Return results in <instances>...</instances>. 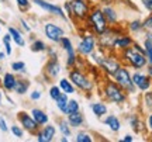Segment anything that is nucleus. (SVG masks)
<instances>
[{
	"instance_id": "nucleus-1",
	"label": "nucleus",
	"mask_w": 152,
	"mask_h": 142,
	"mask_svg": "<svg viewBox=\"0 0 152 142\" xmlns=\"http://www.w3.org/2000/svg\"><path fill=\"white\" fill-rule=\"evenodd\" d=\"M121 56H123V59L128 65H131L132 68H135V69H141V68H144L148 63L145 49H142L140 45H137V44H132L131 47L125 48L123 51Z\"/></svg>"
},
{
	"instance_id": "nucleus-2",
	"label": "nucleus",
	"mask_w": 152,
	"mask_h": 142,
	"mask_svg": "<svg viewBox=\"0 0 152 142\" xmlns=\"http://www.w3.org/2000/svg\"><path fill=\"white\" fill-rule=\"evenodd\" d=\"M86 20L89 21V27L93 31V34H97V35L104 33L107 30V25H109V23L106 20L102 9H93V10H90Z\"/></svg>"
},
{
	"instance_id": "nucleus-3",
	"label": "nucleus",
	"mask_w": 152,
	"mask_h": 142,
	"mask_svg": "<svg viewBox=\"0 0 152 142\" xmlns=\"http://www.w3.org/2000/svg\"><path fill=\"white\" fill-rule=\"evenodd\" d=\"M65 9L68 11V14L72 17H75L77 20H86L89 13H90V6L86 0H71L65 3Z\"/></svg>"
},
{
	"instance_id": "nucleus-4",
	"label": "nucleus",
	"mask_w": 152,
	"mask_h": 142,
	"mask_svg": "<svg viewBox=\"0 0 152 142\" xmlns=\"http://www.w3.org/2000/svg\"><path fill=\"white\" fill-rule=\"evenodd\" d=\"M103 93H104V97L107 98L109 101H111V103L121 104L127 100V93L124 92V89H121L117 83L111 82V80L106 82Z\"/></svg>"
},
{
	"instance_id": "nucleus-5",
	"label": "nucleus",
	"mask_w": 152,
	"mask_h": 142,
	"mask_svg": "<svg viewBox=\"0 0 152 142\" xmlns=\"http://www.w3.org/2000/svg\"><path fill=\"white\" fill-rule=\"evenodd\" d=\"M113 76H114V82L117 83L121 89H124L125 93H134V92H135V86H134V83H132L131 75L127 68L120 66L118 69L114 72Z\"/></svg>"
},
{
	"instance_id": "nucleus-6",
	"label": "nucleus",
	"mask_w": 152,
	"mask_h": 142,
	"mask_svg": "<svg viewBox=\"0 0 152 142\" xmlns=\"http://www.w3.org/2000/svg\"><path fill=\"white\" fill-rule=\"evenodd\" d=\"M69 80L73 83V86L77 89H80L83 92H90L93 89V82L83 73V72L73 69L69 72Z\"/></svg>"
},
{
	"instance_id": "nucleus-7",
	"label": "nucleus",
	"mask_w": 152,
	"mask_h": 142,
	"mask_svg": "<svg viewBox=\"0 0 152 142\" xmlns=\"http://www.w3.org/2000/svg\"><path fill=\"white\" fill-rule=\"evenodd\" d=\"M94 58H96L94 60L97 62V65L100 66L107 75H111V76L114 75V72L121 66L118 60H115L113 56H97V55H94Z\"/></svg>"
},
{
	"instance_id": "nucleus-8",
	"label": "nucleus",
	"mask_w": 152,
	"mask_h": 142,
	"mask_svg": "<svg viewBox=\"0 0 152 142\" xmlns=\"http://www.w3.org/2000/svg\"><path fill=\"white\" fill-rule=\"evenodd\" d=\"M96 37L93 35V34H87L85 35L82 41L79 42L77 45V52L82 55V56H89V55H92L94 52V49H96Z\"/></svg>"
},
{
	"instance_id": "nucleus-9",
	"label": "nucleus",
	"mask_w": 152,
	"mask_h": 142,
	"mask_svg": "<svg viewBox=\"0 0 152 142\" xmlns=\"http://www.w3.org/2000/svg\"><path fill=\"white\" fill-rule=\"evenodd\" d=\"M44 33L47 35V38L52 42H59L61 39L65 37V31L64 28H61L59 25L56 24H52V23H47L44 25Z\"/></svg>"
},
{
	"instance_id": "nucleus-10",
	"label": "nucleus",
	"mask_w": 152,
	"mask_h": 142,
	"mask_svg": "<svg viewBox=\"0 0 152 142\" xmlns=\"http://www.w3.org/2000/svg\"><path fill=\"white\" fill-rule=\"evenodd\" d=\"M18 121H20L23 128L30 134H37V131L39 130V125L37 124V121L34 120L33 115L28 114V113H24V111L18 113Z\"/></svg>"
},
{
	"instance_id": "nucleus-11",
	"label": "nucleus",
	"mask_w": 152,
	"mask_h": 142,
	"mask_svg": "<svg viewBox=\"0 0 152 142\" xmlns=\"http://www.w3.org/2000/svg\"><path fill=\"white\" fill-rule=\"evenodd\" d=\"M61 45H62V48L66 51V55H68V59H66V65L72 68V66H75L76 63V52H75V48H73V45H72V41L68 37H64V38L59 41Z\"/></svg>"
},
{
	"instance_id": "nucleus-12",
	"label": "nucleus",
	"mask_w": 152,
	"mask_h": 142,
	"mask_svg": "<svg viewBox=\"0 0 152 142\" xmlns=\"http://www.w3.org/2000/svg\"><path fill=\"white\" fill-rule=\"evenodd\" d=\"M34 3L37 6H39L42 10L48 11V13H51V14H55V16L61 17V18H64V20H66V16L65 13H64V10L61 9L59 6H55V4H51V3H48V1H45V0H34Z\"/></svg>"
},
{
	"instance_id": "nucleus-13",
	"label": "nucleus",
	"mask_w": 152,
	"mask_h": 142,
	"mask_svg": "<svg viewBox=\"0 0 152 142\" xmlns=\"http://www.w3.org/2000/svg\"><path fill=\"white\" fill-rule=\"evenodd\" d=\"M55 130L54 125H45L42 130H38L37 131V141L38 142H51L55 137Z\"/></svg>"
},
{
	"instance_id": "nucleus-14",
	"label": "nucleus",
	"mask_w": 152,
	"mask_h": 142,
	"mask_svg": "<svg viewBox=\"0 0 152 142\" xmlns=\"http://www.w3.org/2000/svg\"><path fill=\"white\" fill-rule=\"evenodd\" d=\"M132 83H134V86L137 89H140V90H148L149 86H151V80H149V77L147 75H142L140 72H135L132 76Z\"/></svg>"
},
{
	"instance_id": "nucleus-15",
	"label": "nucleus",
	"mask_w": 152,
	"mask_h": 142,
	"mask_svg": "<svg viewBox=\"0 0 152 142\" xmlns=\"http://www.w3.org/2000/svg\"><path fill=\"white\" fill-rule=\"evenodd\" d=\"M61 63L58 62V59L56 58H52V59L49 60L48 63H47V66H45V73H47V76L51 77V79H54V77H56L58 75L61 73Z\"/></svg>"
},
{
	"instance_id": "nucleus-16",
	"label": "nucleus",
	"mask_w": 152,
	"mask_h": 142,
	"mask_svg": "<svg viewBox=\"0 0 152 142\" xmlns=\"http://www.w3.org/2000/svg\"><path fill=\"white\" fill-rule=\"evenodd\" d=\"M131 45H132V39H131V37H128V35H118V37L115 38V41H114L113 48L124 51L125 48H128V47H131Z\"/></svg>"
},
{
	"instance_id": "nucleus-17",
	"label": "nucleus",
	"mask_w": 152,
	"mask_h": 142,
	"mask_svg": "<svg viewBox=\"0 0 152 142\" xmlns=\"http://www.w3.org/2000/svg\"><path fill=\"white\" fill-rule=\"evenodd\" d=\"M17 83V77L13 75V73H4V76L1 79V86L7 90V92H11L14 90Z\"/></svg>"
},
{
	"instance_id": "nucleus-18",
	"label": "nucleus",
	"mask_w": 152,
	"mask_h": 142,
	"mask_svg": "<svg viewBox=\"0 0 152 142\" xmlns=\"http://www.w3.org/2000/svg\"><path fill=\"white\" fill-rule=\"evenodd\" d=\"M68 122H69V125L71 127H77L83 125V122H85V117L82 114L80 111H75V113H72V114H68Z\"/></svg>"
},
{
	"instance_id": "nucleus-19",
	"label": "nucleus",
	"mask_w": 152,
	"mask_h": 142,
	"mask_svg": "<svg viewBox=\"0 0 152 142\" xmlns=\"http://www.w3.org/2000/svg\"><path fill=\"white\" fill-rule=\"evenodd\" d=\"M31 115H33V118L35 121H37V124L39 127L41 125H45V124H48V115L44 113L42 110H39V109H33L31 110Z\"/></svg>"
},
{
	"instance_id": "nucleus-20",
	"label": "nucleus",
	"mask_w": 152,
	"mask_h": 142,
	"mask_svg": "<svg viewBox=\"0 0 152 142\" xmlns=\"http://www.w3.org/2000/svg\"><path fill=\"white\" fill-rule=\"evenodd\" d=\"M102 11H103V14L109 24H115V23L118 21V16H117V13H115V10H114L113 7L104 6L103 9H102Z\"/></svg>"
},
{
	"instance_id": "nucleus-21",
	"label": "nucleus",
	"mask_w": 152,
	"mask_h": 142,
	"mask_svg": "<svg viewBox=\"0 0 152 142\" xmlns=\"http://www.w3.org/2000/svg\"><path fill=\"white\" fill-rule=\"evenodd\" d=\"M9 34L11 35V39L14 41V44L18 47H24L26 45V39L23 37V34L14 27H9Z\"/></svg>"
},
{
	"instance_id": "nucleus-22",
	"label": "nucleus",
	"mask_w": 152,
	"mask_h": 142,
	"mask_svg": "<svg viewBox=\"0 0 152 142\" xmlns=\"http://www.w3.org/2000/svg\"><path fill=\"white\" fill-rule=\"evenodd\" d=\"M104 124L109 127L110 130L113 132H117L120 131V128H121V122H120V120L115 117V115H107L106 117V120H104Z\"/></svg>"
},
{
	"instance_id": "nucleus-23",
	"label": "nucleus",
	"mask_w": 152,
	"mask_h": 142,
	"mask_svg": "<svg viewBox=\"0 0 152 142\" xmlns=\"http://www.w3.org/2000/svg\"><path fill=\"white\" fill-rule=\"evenodd\" d=\"M90 109H92L93 114L96 115L97 118H102L107 114V106L104 103H92L90 104Z\"/></svg>"
},
{
	"instance_id": "nucleus-24",
	"label": "nucleus",
	"mask_w": 152,
	"mask_h": 142,
	"mask_svg": "<svg viewBox=\"0 0 152 142\" xmlns=\"http://www.w3.org/2000/svg\"><path fill=\"white\" fill-rule=\"evenodd\" d=\"M59 87H61V90L66 94L75 93V86H73V83H72L69 79H65V77L59 80Z\"/></svg>"
},
{
	"instance_id": "nucleus-25",
	"label": "nucleus",
	"mask_w": 152,
	"mask_h": 142,
	"mask_svg": "<svg viewBox=\"0 0 152 142\" xmlns=\"http://www.w3.org/2000/svg\"><path fill=\"white\" fill-rule=\"evenodd\" d=\"M55 101H56V107L59 109V111H61V113H64V114H65L66 106H68V101H69V98H68V94L62 92V93L59 94V97L56 98Z\"/></svg>"
},
{
	"instance_id": "nucleus-26",
	"label": "nucleus",
	"mask_w": 152,
	"mask_h": 142,
	"mask_svg": "<svg viewBox=\"0 0 152 142\" xmlns=\"http://www.w3.org/2000/svg\"><path fill=\"white\" fill-rule=\"evenodd\" d=\"M28 86L30 83L24 79H17V83H16V87H14V92L17 94H26L28 90Z\"/></svg>"
},
{
	"instance_id": "nucleus-27",
	"label": "nucleus",
	"mask_w": 152,
	"mask_h": 142,
	"mask_svg": "<svg viewBox=\"0 0 152 142\" xmlns=\"http://www.w3.org/2000/svg\"><path fill=\"white\" fill-rule=\"evenodd\" d=\"M75 111H79V103H77V100H69L68 101V106H66V110H65V114H72V113H75Z\"/></svg>"
},
{
	"instance_id": "nucleus-28",
	"label": "nucleus",
	"mask_w": 152,
	"mask_h": 142,
	"mask_svg": "<svg viewBox=\"0 0 152 142\" xmlns=\"http://www.w3.org/2000/svg\"><path fill=\"white\" fill-rule=\"evenodd\" d=\"M75 141H76V142H92L93 138H92V135H90L89 132L80 131V132H77V134H76Z\"/></svg>"
},
{
	"instance_id": "nucleus-29",
	"label": "nucleus",
	"mask_w": 152,
	"mask_h": 142,
	"mask_svg": "<svg viewBox=\"0 0 152 142\" xmlns=\"http://www.w3.org/2000/svg\"><path fill=\"white\" fill-rule=\"evenodd\" d=\"M45 49H47V45L41 39H37V41H34L33 44H31V51L33 52H42Z\"/></svg>"
},
{
	"instance_id": "nucleus-30",
	"label": "nucleus",
	"mask_w": 152,
	"mask_h": 142,
	"mask_svg": "<svg viewBox=\"0 0 152 142\" xmlns=\"http://www.w3.org/2000/svg\"><path fill=\"white\" fill-rule=\"evenodd\" d=\"M59 131L64 134V137H71V125L68 121H61L59 122Z\"/></svg>"
},
{
	"instance_id": "nucleus-31",
	"label": "nucleus",
	"mask_w": 152,
	"mask_h": 142,
	"mask_svg": "<svg viewBox=\"0 0 152 142\" xmlns=\"http://www.w3.org/2000/svg\"><path fill=\"white\" fill-rule=\"evenodd\" d=\"M145 55H147L149 65H152V41L148 38L145 39Z\"/></svg>"
},
{
	"instance_id": "nucleus-32",
	"label": "nucleus",
	"mask_w": 152,
	"mask_h": 142,
	"mask_svg": "<svg viewBox=\"0 0 152 142\" xmlns=\"http://www.w3.org/2000/svg\"><path fill=\"white\" fill-rule=\"evenodd\" d=\"M11 41H13V39H11L10 34H6L4 37H3V44H4L6 55H11V51H13V49H11V44H10Z\"/></svg>"
},
{
	"instance_id": "nucleus-33",
	"label": "nucleus",
	"mask_w": 152,
	"mask_h": 142,
	"mask_svg": "<svg viewBox=\"0 0 152 142\" xmlns=\"http://www.w3.org/2000/svg\"><path fill=\"white\" fill-rule=\"evenodd\" d=\"M61 93H62V90H61L59 86H52V87L49 89V97L52 98V100H56V98L59 97Z\"/></svg>"
},
{
	"instance_id": "nucleus-34",
	"label": "nucleus",
	"mask_w": 152,
	"mask_h": 142,
	"mask_svg": "<svg viewBox=\"0 0 152 142\" xmlns=\"http://www.w3.org/2000/svg\"><path fill=\"white\" fill-rule=\"evenodd\" d=\"M11 69H13L14 72H24L26 71V63L21 62V60L13 62V63H11Z\"/></svg>"
},
{
	"instance_id": "nucleus-35",
	"label": "nucleus",
	"mask_w": 152,
	"mask_h": 142,
	"mask_svg": "<svg viewBox=\"0 0 152 142\" xmlns=\"http://www.w3.org/2000/svg\"><path fill=\"white\" fill-rule=\"evenodd\" d=\"M10 131H11V134H13L14 137H17V138L24 137V131H23V128H20L18 125H11Z\"/></svg>"
},
{
	"instance_id": "nucleus-36",
	"label": "nucleus",
	"mask_w": 152,
	"mask_h": 142,
	"mask_svg": "<svg viewBox=\"0 0 152 142\" xmlns=\"http://www.w3.org/2000/svg\"><path fill=\"white\" fill-rule=\"evenodd\" d=\"M141 28H144V23L138 21V20H135V21H132L130 24V30H131V31H138V30H141Z\"/></svg>"
},
{
	"instance_id": "nucleus-37",
	"label": "nucleus",
	"mask_w": 152,
	"mask_h": 142,
	"mask_svg": "<svg viewBox=\"0 0 152 142\" xmlns=\"http://www.w3.org/2000/svg\"><path fill=\"white\" fill-rule=\"evenodd\" d=\"M130 124H131V127H132L135 131H140V127H138V125H140V121H138V118H137L135 115L130 118Z\"/></svg>"
},
{
	"instance_id": "nucleus-38",
	"label": "nucleus",
	"mask_w": 152,
	"mask_h": 142,
	"mask_svg": "<svg viewBox=\"0 0 152 142\" xmlns=\"http://www.w3.org/2000/svg\"><path fill=\"white\" fill-rule=\"evenodd\" d=\"M16 1H17V6H18L20 9H23V10L28 9V6H30V1H28V0H16Z\"/></svg>"
},
{
	"instance_id": "nucleus-39",
	"label": "nucleus",
	"mask_w": 152,
	"mask_h": 142,
	"mask_svg": "<svg viewBox=\"0 0 152 142\" xmlns=\"http://www.w3.org/2000/svg\"><path fill=\"white\" fill-rule=\"evenodd\" d=\"M145 104H147L148 109L152 110V92H149V93L145 94Z\"/></svg>"
},
{
	"instance_id": "nucleus-40",
	"label": "nucleus",
	"mask_w": 152,
	"mask_h": 142,
	"mask_svg": "<svg viewBox=\"0 0 152 142\" xmlns=\"http://www.w3.org/2000/svg\"><path fill=\"white\" fill-rule=\"evenodd\" d=\"M30 98H31L33 101H37V100H39V98H41V92H39V90H34L33 93L30 94Z\"/></svg>"
},
{
	"instance_id": "nucleus-41",
	"label": "nucleus",
	"mask_w": 152,
	"mask_h": 142,
	"mask_svg": "<svg viewBox=\"0 0 152 142\" xmlns=\"http://www.w3.org/2000/svg\"><path fill=\"white\" fill-rule=\"evenodd\" d=\"M0 130H1L3 132H7V131H9L7 122H6V120L3 118V117H0Z\"/></svg>"
},
{
	"instance_id": "nucleus-42",
	"label": "nucleus",
	"mask_w": 152,
	"mask_h": 142,
	"mask_svg": "<svg viewBox=\"0 0 152 142\" xmlns=\"http://www.w3.org/2000/svg\"><path fill=\"white\" fill-rule=\"evenodd\" d=\"M144 27H145V28H149V30H152V16L148 17L147 20L144 21Z\"/></svg>"
},
{
	"instance_id": "nucleus-43",
	"label": "nucleus",
	"mask_w": 152,
	"mask_h": 142,
	"mask_svg": "<svg viewBox=\"0 0 152 142\" xmlns=\"http://www.w3.org/2000/svg\"><path fill=\"white\" fill-rule=\"evenodd\" d=\"M141 1H142V4L145 6L148 10L152 11V0H141Z\"/></svg>"
},
{
	"instance_id": "nucleus-44",
	"label": "nucleus",
	"mask_w": 152,
	"mask_h": 142,
	"mask_svg": "<svg viewBox=\"0 0 152 142\" xmlns=\"http://www.w3.org/2000/svg\"><path fill=\"white\" fill-rule=\"evenodd\" d=\"M20 23H21L23 28H24V30H26V31H28V33H30V31H31V28H30V25H28V24H27V21H26V20H24V18H20Z\"/></svg>"
},
{
	"instance_id": "nucleus-45",
	"label": "nucleus",
	"mask_w": 152,
	"mask_h": 142,
	"mask_svg": "<svg viewBox=\"0 0 152 142\" xmlns=\"http://www.w3.org/2000/svg\"><path fill=\"white\" fill-rule=\"evenodd\" d=\"M123 141H124V142H132V141H134V138L131 137V135H125V137L123 138Z\"/></svg>"
},
{
	"instance_id": "nucleus-46",
	"label": "nucleus",
	"mask_w": 152,
	"mask_h": 142,
	"mask_svg": "<svg viewBox=\"0 0 152 142\" xmlns=\"http://www.w3.org/2000/svg\"><path fill=\"white\" fill-rule=\"evenodd\" d=\"M148 128H149V130L152 131V114L148 117Z\"/></svg>"
},
{
	"instance_id": "nucleus-47",
	"label": "nucleus",
	"mask_w": 152,
	"mask_h": 142,
	"mask_svg": "<svg viewBox=\"0 0 152 142\" xmlns=\"http://www.w3.org/2000/svg\"><path fill=\"white\" fill-rule=\"evenodd\" d=\"M6 58V52H0V60H3Z\"/></svg>"
},
{
	"instance_id": "nucleus-48",
	"label": "nucleus",
	"mask_w": 152,
	"mask_h": 142,
	"mask_svg": "<svg viewBox=\"0 0 152 142\" xmlns=\"http://www.w3.org/2000/svg\"><path fill=\"white\" fill-rule=\"evenodd\" d=\"M148 73L152 76V65H149V68H148Z\"/></svg>"
},
{
	"instance_id": "nucleus-49",
	"label": "nucleus",
	"mask_w": 152,
	"mask_h": 142,
	"mask_svg": "<svg viewBox=\"0 0 152 142\" xmlns=\"http://www.w3.org/2000/svg\"><path fill=\"white\" fill-rule=\"evenodd\" d=\"M147 38H148V39H151V41H152V34H147Z\"/></svg>"
},
{
	"instance_id": "nucleus-50",
	"label": "nucleus",
	"mask_w": 152,
	"mask_h": 142,
	"mask_svg": "<svg viewBox=\"0 0 152 142\" xmlns=\"http://www.w3.org/2000/svg\"><path fill=\"white\" fill-rule=\"evenodd\" d=\"M0 103H1V93H0Z\"/></svg>"
},
{
	"instance_id": "nucleus-51",
	"label": "nucleus",
	"mask_w": 152,
	"mask_h": 142,
	"mask_svg": "<svg viewBox=\"0 0 152 142\" xmlns=\"http://www.w3.org/2000/svg\"><path fill=\"white\" fill-rule=\"evenodd\" d=\"M0 31H1V25H0Z\"/></svg>"
}]
</instances>
